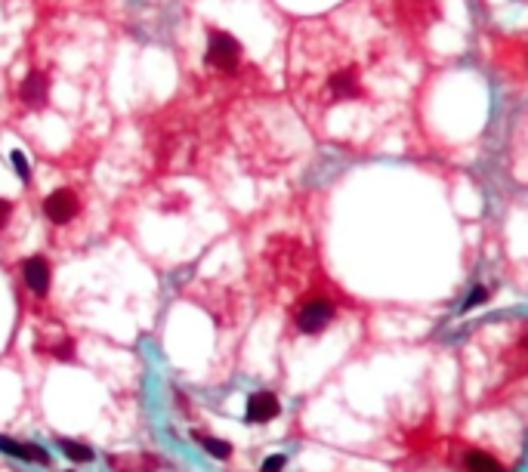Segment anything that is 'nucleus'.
<instances>
[{"label":"nucleus","mask_w":528,"mask_h":472,"mask_svg":"<svg viewBox=\"0 0 528 472\" xmlns=\"http://www.w3.org/2000/svg\"><path fill=\"white\" fill-rule=\"evenodd\" d=\"M44 213L53 226H68L77 213H81V198L74 189H56L44 201Z\"/></svg>","instance_id":"7ed1b4c3"},{"label":"nucleus","mask_w":528,"mask_h":472,"mask_svg":"<svg viewBox=\"0 0 528 472\" xmlns=\"http://www.w3.org/2000/svg\"><path fill=\"white\" fill-rule=\"evenodd\" d=\"M22 275H25V288L37 297L50 290V262L44 257H28L25 266H22Z\"/></svg>","instance_id":"39448f33"},{"label":"nucleus","mask_w":528,"mask_h":472,"mask_svg":"<svg viewBox=\"0 0 528 472\" xmlns=\"http://www.w3.org/2000/svg\"><path fill=\"white\" fill-rule=\"evenodd\" d=\"M278 411H282V405L272 392H257L247 398V423H269L278 417Z\"/></svg>","instance_id":"423d86ee"},{"label":"nucleus","mask_w":528,"mask_h":472,"mask_svg":"<svg viewBox=\"0 0 528 472\" xmlns=\"http://www.w3.org/2000/svg\"><path fill=\"white\" fill-rule=\"evenodd\" d=\"M467 469L470 472H503V466L498 460L491 457V454H485V451H467Z\"/></svg>","instance_id":"1a4fd4ad"},{"label":"nucleus","mask_w":528,"mask_h":472,"mask_svg":"<svg viewBox=\"0 0 528 472\" xmlns=\"http://www.w3.org/2000/svg\"><path fill=\"white\" fill-rule=\"evenodd\" d=\"M10 210H13V207H10V201H4V198H0V229H4V226H6V220H10Z\"/></svg>","instance_id":"ddd939ff"},{"label":"nucleus","mask_w":528,"mask_h":472,"mask_svg":"<svg viewBox=\"0 0 528 472\" xmlns=\"http://www.w3.org/2000/svg\"><path fill=\"white\" fill-rule=\"evenodd\" d=\"M284 463H287L284 454H272V457H266V463H263V472H282Z\"/></svg>","instance_id":"f8f14e48"},{"label":"nucleus","mask_w":528,"mask_h":472,"mask_svg":"<svg viewBox=\"0 0 528 472\" xmlns=\"http://www.w3.org/2000/svg\"><path fill=\"white\" fill-rule=\"evenodd\" d=\"M0 451L13 454V457H19V460H25V463H41V466L50 463V454H46L44 447H37V445H19V442H10V438H4V436H0Z\"/></svg>","instance_id":"6e6552de"},{"label":"nucleus","mask_w":528,"mask_h":472,"mask_svg":"<svg viewBox=\"0 0 528 472\" xmlns=\"http://www.w3.org/2000/svg\"><path fill=\"white\" fill-rule=\"evenodd\" d=\"M207 59H211L216 68H226V72H229V68H235V62H238V43H235V37H229V34H213Z\"/></svg>","instance_id":"0eeeda50"},{"label":"nucleus","mask_w":528,"mask_h":472,"mask_svg":"<svg viewBox=\"0 0 528 472\" xmlns=\"http://www.w3.org/2000/svg\"><path fill=\"white\" fill-rule=\"evenodd\" d=\"M482 299H485V290H473V297L467 299V306H463V309H470V306H476V303H482Z\"/></svg>","instance_id":"4468645a"},{"label":"nucleus","mask_w":528,"mask_h":472,"mask_svg":"<svg viewBox=\"0 0 528 472\" xmlns=\"http://www.w3.org/2000/svg\"><path fill=\"white\" fill-rule=\"evenodd\" d=\"M195 438H198V445L204 447L207 454H213L216 460H229V457H232V445H229V442H223V438H216V436H204V432H195Z\"/></svg>","instance_id":"9d476101"},{"label":"nucleus","mask_w":528,"mask_h":472,"mask_svg":"<svg viewBox=\"0 0 528 472\" xmlns=\"http://www.w3.org/2000/svg\"><path fill=\"white\" fill-rule=\"evenodd\" d=\"M334 318H337V306L328 297H306L293 312V321L303 334H322Z\"/></svg>","instance_id":"f03ea898"},{"label":"nucleus","mask_w":528,"mask_h":472,"mask_svg":"<svg viewBox=\"0 0 528 472\" xmlns=\"http://www.w3.org/2000/svg\"><path fill=\"white\" fill-rule=\"evenodd\" d=\"M59 447H62V454L74 463H90L93 460V447H87L84 442H74V438H59Z\"/></svg>","instance_id":"9b49d317"},{"label":"nucleus","mask_w":528,"mask_h":472,"mask_svg":"<svg viewBox=\"0 0 528 472\" xmlns=\"http://www.w3.org/2000/svg\"><path fill=\"white\" fill-rule=\"evenodd\" d=\"M108 466L114 472H158L161 460L154 454H112Z\"/></svg>","instance_id":"20e7f679"},{"label":"nucleus","mask_w":528,"mask_h":472,"mask_svg":"<svg viewBox=\"0 0 528 472\" xmlns=\"http://www.w3.org/2000/svg\"><path fill=\"white\" fill-rule=\"evenodd\" d=\"M287 87L318 133L359 142L408 112L414 56L377 0H352L293 28Z\"/></svg>","instance_id":"f257e3e1"}]
</instances>
